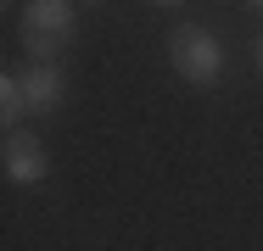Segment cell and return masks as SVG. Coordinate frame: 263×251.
I'll use <instances>...</instances> for the list:
<instances>
[{"instance_id": "1", "label": "cell", "mask_w": 263, "mask_h": 251, "mask_svg": "<svg viewBox=\"0 0 263 251\" xmlns=\"http://www.w3.org/2000/svg\"><path fill=\"white\" fill-rule=\"evenodd\" d=\"M17 39H23V50L34 61H56L73 45V0H28Z\"/></svg>"}, {"instance_id": "2", "label": "cell", "mask_w": 263, "mask_h": 251, "mask_svg": "<svg viewBox=\"0 0 263 251\" xmlns=\"http://www.w3.org/2000/svg\"><path fill=\"white\" fill-rule=\"evenodd\" d=\"M168 61H174V73L185 78V84H196V90H208L224 78V45L213 39L208 28H174V39H168Z\"/></svg>"}, {"instance_id": "3", "label": "cell", "mask_w": 263, "mask_h": 251, "mask_svg": "<svg viewBox=\"0 0 263 251\" xmlns=\"http://www.w3.org/2000/svg\"><path fill=\"white\" fill-rule=\"evenodd\" d=\"M0 156H6V179H11V184H40V179L51 173V151H45L40 134H28V129H11Z\"/></svg>"}, {"instance_id": "4", "label": "cell", "mask_w": 263, "mask_h": 251, "mask_svg": "<svg viewBox=\"0 0 263 251\" xmlns=\"http://www.w3.org/2000/svg\"><path fill=\"white\" fill-rule=\"evenodd\" d=\"M17 78H23V95H28V117L56 112L62 95H67V84H62V67H56V61H34V67H23Z\"/></svg>"}, {"instance_id": "5", "label": "cell", "mask_w": 263, "mask_h": 251, "mask_svg": "<svg viewBox=\"0 0 263 251\" xmlns=\"http://www.w3.org/2000/svg\"><path fill=\"white\" fill-rule=\"evenodd\" d=\"M0 117H6V129H17V123L28 117V95H23V78H17V73L0 78Z\"/></svg>"}, {"instance_id": "6", "label": "cell", "mask_w": 263, "mask_h": 251, "mask_svg": "<svg viewBox=\"0 0 263 251\" xmlns=\"http://www.w3.org/2000/svg\"><path fill=\"white\" fill-rule=\"evenodd\" d=\"M258 73H263V39H258Z\"/></svg>"}, {"instance_id": "7", "label": "cell", "mask_w": 263, "mask_h": 251, "mask_svg": "<svg viewBox=\"0 0 263 251\" xmlns=\"http://www.w3.org/2000/svg\"><path fill=\"white\" fill-rule=\"evenodd\" d=\"M152 6H179V0H152Z\"/></svg>"}, {"instance_id": "8", "label": "cell", "mask_w": 263, "mask_h": 251, "mask_svg": "<svg viewBox=\"0 0 263 251\" xmlns=\"http://www.w3.org/2000/svg\"><path fill=\"white\" fill-rule=\"evenodd\" d=\"M247 6H258V11H263V0H247Z\"/></svg>"}, {"instance_id": "9", "label": "cell", "mask_w": 263, "mask_h": 251, "mask_svg": "<svg viewBox=\"0 0 263 251\" xmlns=\"http://www.w3.org/2000/svg\"><path fill=\"white\" fill-rule=\"evenodd\" d=\"M90 6H96V0H90Z\"/></svg>"}]
</instances>
